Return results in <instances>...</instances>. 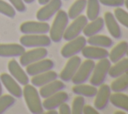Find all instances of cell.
<instances>
[{
    "label": "cell",
    "mask_w": 128,
    "mask_h": 114,
    "mask_svg": "<svg viewBox=\"0 0 128 114\" xmlns=\"http://www.w3.org/2000/svg\"><path fill=\"white\" fill-rule=\"evenodd\" d=\"M55 15V19L49 29V37L52 42L58 43L63 39V34L69 23V17L67 12L62 9H60Z\"/></svg>",
    "instance_id": "6da1fadb"
},
{
    "label": "cell",
    "mask_w": 128,
    "mask_h": 114,
    "mask_svg": "<svg viewBox=\"0 0 128 114\" xmlns=\"http://www.w3.org/2000/svg\"><path fill=\"white\" fill-rule=\"evenodd\" d=\"M22 90L29 111L32 114H42L44 112V108L42 105V101L40 99V94L37 91L36 87L33 85H29L28 83L24 85V88Z\"/></svg>",
    "instance_id": "7a4b0ae2"
},
{
    "label": "cell",
    "mask_w": 128,
    "mask_h": 114,
    "mask_svg": "<svg viewBox=\"0 0 128 114\" xmlns=\"http://www.w3.org/2000/svg\"><path fill=\"white\" fill-rule=\"evenodd\" d=\"M111 61L108 58L100 59L97 63H95L94 69L92 71V74L90 76V84L98 87L101 84H103L108 76L109 69L111 67Z\"/></svg>",
    "instance_id": "3957f363"
},
{
    "label": "cell",
    "mask_w": 128,
    "mask_h": 114,
    "mask_svg": "<svg viewBox=\"0 0 128 114\" xmlns=\"http://www.w3.org/2000/svg\"><path fill=\"white\" fill-rule=\"evenodd\" d=\"M86 45H87L86 37L79 35V36L69 40L61 48V56L64 58H70L72 56H75L78 53H80Z\"/></svg>",
    "instance_id": "277c9868"
},
{
    "label": "cell",
    "mask_w": 128,
    "mask_h": 114,
    "mask_svg": "<svg viewBox=\"0 0 128 114\" xmlns=\"http://www.w3.org/2000/svg\"><path fill=\"white\" fill-rule=\"evenodd\" d=\"M51 42L50 37L46 34H24L20 38V44L28 48L48 47Z\"/></svg>",
    "instance_id": "5b68a950"
},
{
    "label": "cell",
    "mask_w": 128,
    "mask_h": 114,
    "mask_svg": "<svg viewBox=\"0 0 128 114\" xmlns=\"http://www.w3.org/2000/svg\"><path fill=\"white\" fill-rule=\"evenodd\" d=\"M87 23H88V19L86 16L81 14L80 16L76 17L75 19H73L72 23L67 26V28L63 34V39L66 41H69V40L81 35V33Z\"/></svg>",
    "instance_id": "8992f818"
},
{
    "label": "cell",
    "mask_w": 128,
    "mask_h": 114,
    "mask_svg": "<svg viewBox=\"0 0 128 114\" xmlns=\"http://www.w3.org/2000/svg\"><path fill=\"white\" fill-rule=\"evenodd\" d=\"M95 66V61L91 59H86L85 61H82L80 66L78 67L76 73L72 77L71 81L73 84H82L88 81L90 78L92 71Z\"/></svg>",
    "instance_id": "52a82bcc"
},
{
    "label": "cell",
    "mask_w": 128,
    "mask_h": 114,
    "mask_svg": "<svg viewBox=\"0 0 128 114\" xmlns=\"http://www.w3.org/2000/svg\"><path fill=\"white\" fill-rule=\"evenodd\" d=\"M61 8H62V0H50L37 11L36 18L39 21H48Z\"/></svg>",
    "instance_id": "ba28073f"
},
{
    "label": "cell",
    "mask_w": 128,
    "mask_h": 114,
    "mask_svg": "<svg viewBox=\"0 0 128 114\" xmlns=\"http://www.w3.org/2000/svg\"><path fill=\"white\" fill-rule=\"evenodd\" d=\"M19 29L23 34H47L50 25L46 21H25L20 25Z\"/></svg>",
    "instance_id": "9c48e42d"
},
{
    "label": "cell",
    "mask_w": 128,
    "mask_h": 114,
    "mask_svg": "<svg viewBox=\"0 0 128 114\" xmlns=\"http://www.w3.org/2000/svg\"><path fill=\"white\" fill-rule=\"evenodd\" d=\"M48 56V51L46 47H36L29 51H25L20 56V65L26 67L27 65L34 63L38 60L44 59Z\"/></svg>",
    "instance_id": "30bf717a"
},
{
    "label": "cell",
    "mask_w": 128,
    "mask_h": 114,
    "mask_svg": "<svg viewBox=\"0 0 128 114\" xmlns=\"http://www.w3.org/2000/svg\"><path fill=\"white\" fill-rule=\"evenodd\" d=\"M112 94L110 85H107L105 83L101 84L99 86V88L97 89V93L95 95V100H94V107L98 110H104L109 101H110V96Z\"/></svg>",
    "instance_id": "8fae6325"
},
{
    "label": "cell",
    "mask_w": 128,
    "mask_h": 114,
    "mask_svg": "<svg viewBox=\"0 0 128 114\" xmlns=\"http://www.w3.org/2000/svg\"><path fill=\"white\" fill-rule=\"evenodd\" d=\"M81 62H82L81 58L79 56H77V55L68 58V61L66 62L64 68L60 72V75H59L60 76V79L63 82H69V81H71L72 77L76 73V71H77L78 67L80 66Z\"/></svg>",
    "instance_id": "7c38bea8"
},
{
    "label": "cell",
    "mask_w": 128,
    "mask_h": 114,
    "mask_svg": "<svg viewBox=\"0 0 128 114\" xmlns=\"http://www.w3.org/2000/svg\"><path fill=\"white\" fill-rule=\"evenodd\" d=\"M54 68V62L51 59H41L34 63H31L26 66V73L28 76H35L40 73L46 72L48 70H52Z\"/></svg>",
    "instance_id": "4fadbf2b"
},
{
    "label": "cell",
    "mask_w": 128,
    "mask_h": 114,
    "mask_svg": "<svg viewBox=\"0 0 128 114\" xmlns=\"http://www.w3.org/2000/svg\"><path fill=\"white\" fill-rule=\"evenodd\" d=\"M0 79L4 87L7 89V91L14 96L15 98H21L23 96V90L20 87L19 83L10 75L7 73H2L0 75Z\"/></svg>",
    "instance_id": "5bb4252c"
},
{
    "label": "cell",
    "mask_w": 128,
    "mask_h": 114,
    "mask_svg": "<svg viewBox=\"0 0 128 114\" xmlns=\"http://www.w3.org/2000/svg\"><path fill=\"white\" fill-rule=\"evenodd\" d=\"M8 70L10 75L20 84V85H26L29 83V77L26 71L22 68V66L16 61V60H11L8 63Z\"/></svg>",
    "instance_id": "9a60e30c"
},
{
    "label": "cell",
    "mask_w": 128,
    "mask_h": 114,
    "mask_svg": "<svg viewBox=\"0 0 128 114\" xmlns=\"http://www.w3.org/2000/svg\"><path fill=\"white\" fill-rule=\"evenodd\" d=\"M68 99H69L68 93H66L65 91L61 90V91H58L55 94L45 98L44 101L42 102V105H43V108L46 109V110L57 109L62 103L67 102Z\"/></svg>",
    "instance_id": "2e32d148"
},
{
    "label": "cell",
    "mask_w": 128,
    "mask_h": 114,
    "mask_svg": "<svg viewBox=\"0 0 128 114\" xmlns=\"http://www.w3.org/2000/svg\"><path fill=\"white\" fill-rule=\"evenodd\" d=\"M104 24L109 32V34L115 38V39H120L122 37V32H121V28L120 25L118 23V21L116 20L114 14L112 12H106L104 14Z\"/></svg>",
    "instance_id": "e0dca14e"
},
{
    "label": "cell",
    "mask_w": 128,
    "mask_h": 114,
    "mask_svg": "<svg viewBox=\"0 0 128 114\" xmlns=\"http://www.w3.org/2000/svg\"><path fill=\"white\" fill-rule=\"evenodd\" d=\"M83 57L86 59H91V60H100L103 58H108L109 52L106 50V48L102 47H97L93 45H86L82 51H81Z\"/></svg>",
    "instance_id": "ac0fdd59"
},
{
    "label": "cell",
    "mask_w": 128,
    "mask_h": 114,
    "mask_svg": "<svg viewBox=\"0 0 128 114\" xmlns=\"http://www.w3.org/2000/svg\"><path fill=\"white\" fill-rule=\"evenodd\" d=\"M66 87V85L64 84V82L62 80H53L43 86L40 87V90L38 91L39 94H40V97L42 98H47L53 94H55L56 92L58 91H61V90H64Z\"/></svg>",
    "instance_id": "d6986e66"
},
{
    "label": "cell",
    "mask_w": 128,
    "mask_h": 114,
    "mask_svg": "<svg viewBox=\"0 0 128 114\" xmlns=\"http://www.w3.org/2000/svg\"><path fill=\"white\" fill-rule=\"evenodd\" d=\"M25 52L21 44H0V57H20Z\"/></svg>",
    "instance_id": "ffe728a7"
},
{
    "label": "cell",
    "mask_w": 128,
    "mask_h": 114,
    "mask_svg": "<svg viewBox=\"0 0 128 114\" xmlns=\"http://www.w3.org/2000/svg\"><path fill=\"white\" fill-rule=\"evenodd\" d=\"M104 19L101 17H97L94 20H91L90 22H88L86 24V26L83 29V34L85 37H90L93 36L95 34L100 33L103 29H104Z\"/></svg>",
    "instance_id": "44dd1931"
},
{
    "label": "cell",
    "mask_w": 128,
    "mask_h": 114,
    "mask_svg": "<svg viewBox=\"0 0 128 114\" xmlns=\"http://www.w3.org/2000/svg\"><path fill=\"white\" fill-rule=\"evenodd\" d=\"M58 77V74L53 71V70H48L46 72H43V73H40L38 75H35V76H32V79H31V84L35 87H41L55 79H57Z\"/></svg>",
    "instance_id": "7402d4cb"
},
{
    "label": "cell",
    "mask_w": 128,
    "mask_h": 114,
    "mask_svg": "<svg viewBox=\"0 0 128 114\" xmlns=\"http://www.w3.org/2000/svg\"><path fill=\"white\" fill-rule=\"evenodd\" d=\"M127 51H128V43L126 41H121L112 48L111 52H109L108 59L111 61V63H115L120 59H122L127 54Z\"/></svg>",
    "instance_id": "603a6c76"
},
{
    "label": "cell",
    "mask_w": 128,
    "mask_h": 114,
    "mask_svg": "<svg viewBox=\"0 0 128 114\" xmlns=\"http://www.w3.org/2000/svg\"><path fill=\"white\" fill-rule=\"evenodd\" d=\"M72 92L83 97H95L97 93V87L92 84H74V86L72 87Z\"/></svg>",
    "instance_id": "cb8c5ba5"
},
{
    "label": "cell",
    "mask_w": 128,
    "mask_h": 114,
    "mask_svg": "<svg viewBox=\"0 0 128 114\" xmlns=\"http://www.w3.org/2000/svg\"><path fill=\"white\" fill-rule=\"evenodd\" d=\"M87 42L89 45L102 47V48H106V49L112 47V45H113L112 38H110L106 35H99V34H95L93 36L88 37Z\"/></svg>",
    "instance_id": "d4e9b609"
},
{
    "label": "cell",
    "mask_w": 128,
    "mask_h": 114,
    "mask_svg": "<svg viewBox=\"0 0 128 114\" xmlns=\"http://www.w3.org/2000/svg\"><path fill=\"white\" fill-rule=\"evenodd\" d=\"M126 72H128V58L123 57L119 61L115 62L113 66L111 65L109 72H108V75L111 78H116V77H118V76H120Z\"/></svg>",
    "instance_id": "484cf974"
},
{
    "label": "cell",
    "mask_w": 128,
    "mask_h": 114,
    "mask_svg": "<svg viewBox=\"0 0 128 114\" xmlns=\"http://www.w3.org/2000/svg\"><path fill=\"white\" fill-rule=\"evenodd\" d=\"M113 106L128 112V95L122 92H114L110 96V101Z\"/></svg>",
    "instance_id": "4316f807"
},
{
    "label": "cell",
    "mask_w": 128,
    "mask_h": 114,
    "mask_svg": "<svg viewBox=\"0 0 128 114\" xmlns=\"http://www.w3.org/2000/svg\"><path fill=\"white\" fill-rule=\"evenodd\" d=\"M115 80L110 84L112 92H123L128 89V72L114 78Z\"/></svg>",
    "instance_id": "83f0119b"
},
{
    "label": "cell",
    "mask_w": 128,
    "mask_h": 114,
    "mask_svg": "<svg viewBox=\"0 0 128 114\" xmlns=\"http://www.w3.org/2000/svg\"><path fill=\"white\" fill-rule=\"evenodd\" d=\"M86 4H87V0H76L69 7V10L67 12L69 19L73 20L76 17L80 16L83 13V11L86 9Z\"/></svg>",
    "instance_id": "f1b7e54d"
},
{
    "label": "cell",
    "mask_w": 128,
    "mask_h": 114,
    "mask_svg": "<svg viewBox=\"0 0 128 114\" xmlns=\"http://www.w3.org/2000/svg\"><path fill=\"white\" fill-rule=\"evenodd\" d=\"M100 14L99 0H87L86 4V17L89 21L96 19Z\"/></svg>",
    "instance_id": "f546056e"
},
{
    "label": "cell",
    "mask_w": 128,
    "mask_h": 114,
    "mask_svg": "<svg viewBox=\"0 0 128 114\" xmlns=\"http://www.w3.org/2000/svg\"><path fill=\"white\" fill-rule=\"evenodd\" d=\"M15 97L10 95H1L0 96V114L5 113L9 108H11L15 104Z\"/></svg>",
    "instance_id": "4dcf8cb0"
},
{
    "label": "cell",
    "mask_w": 128,
    "mask_h": 114,
    "mask_svg": "<svg viewBox=\"0 0 128 114\" xmlns=\"http://www.w3.org/2000/svg\"><path fill=\"white\" fill-rule=\"evenodd\" d=\"M84 106H85V98L81 95H77L72 101L71 113L72 114H82Z\"/></svg>",
    "instance_id": "1f68e13d"
},
{
    "label": "cell",
    "mask_w": 128,
    "mask_h": 114,
    "mask_svg": "<svg viewBox=\"0 0 128 114\" xmlns=\"http://www.w3.org/2000/svg\"><path fill=\"white\" fill-rule=\"evenodd\" d=\"M113 14L116 20L118 21V23H120L121 25H123L128 29V12L122 9L121 7H116Z\"/></svg>",
    "instance_id": "d6a6232c"
},
{
    "label": "cell",
    "mask_w": 128,
    "mask_h": 114,
    "mask_svg": "<svg viewBox=\"0 0 128 114\" xmlns=\"http://www.w3.org/2000/svg\"><path fill=\"white\" fill-rule=\"evenodd\" d=\"M0 14L6 17H9V18H14L16 15V10L11 4L3 0H0Z\"/></svg>",
    "instance_id": "836d02e7"
},
{
    "label": "cell",
    "mask_w": 128,
    "mask_h": 114,
    "mask_svg": "<svg viewBox=\"0 0 128 114\" xmlns=\"http://www.w3.org/2000/svg\"><path fill=\"white\" fill-rule=\"evenodd\" d=\"M10 4L14 7V9L20 13H23L26 11V5L23 0H8Z\"/></svg>",
    "instance_id": "e575fe53"
},
{
    "label": "cell",
    "mask_w": 128,
    "mask_h": 114,
    "mask_svg": "<svg viewBox=\"0 0 128 114\" xmlns=\"http://www.w3.org/2000/svg\"><path fill=\"white\" fill-rule=\"evenodd\" d=\"M100 4L108 7H122L124 5V0H99Z\"/></svg>",
    "instance_id": "d590c367"
},
{
    "label": "cell",
    "mask_w": 128,
    "mask_h": 114,
    "mask_svg": "<svg viewBox=\"0 0 128 114\" xmlns=\"http://www.w3.org/2000/svg\"><path fill=\"white\" fill-rule=\"evenodd\" d=\"M58 113L59 114H71V107L67 104V102L62 103L59 107H58Z\"/></svg>",
    "instance_id": "8d00e7d4"
},
{
    "label": "cell",
    "mask_w": 128,
    "mask_h": 114,
    "mask_svg": "<svg viewBox=\"0 0 128 114\" xmlns=\"http://www.w3.org/2000/svg\"><path fill=\"white\" fill-rule=\"evenodd\" d=\"M83 113L84 114H99V111L91 105H85L83 108Z\"/></svg>",
    "instance_id": "74e56055"
},
{
    "label": "cell",
    "mask_w": 128,
    "mask_h": 114,
    "mask_svg": "<svg viewBox=\"0 0 128 114\" xmlns=\"http://www.w3.org/2000/svg\"><path fill=\"white\" fill-rule=\"evenodd\" d=\"M46 114H58V111L56 109H49V110H47Z\"/></svg>",
    "instance_id": "f35d334b"
},
{
    "label": "cell",
    "mask_w": 128,
    "mask_h": 114,
    "mask_svg": "<svg viewBox=\"0 0 128 114\" xmlns=\"http://www.w3.org/2000/svg\"><path fill=\"white\" fill-rule=\"evenodd\" d=\"M50 0H38V3L40 4V5H44V4H46L47 2H49Z\"/></svg>",
    "instance_id": "ab89813d"
},
{
    "label": "cell",
    "mask_w": 128,
    "mask_h": 114,
    "mask_svg": "<svg viewBox=\"0 0 128 114\" xmlns=\"http://www.w3.org/2000/svg\"><path fill=\"white\" fill-rule=\"evenodd\" d=\"M127 112L126 111H124V110H117V111H115V114H126Z\"/></svg>",
    "instance_id": "60d3db41"
},
{
    "label": "cell",
    "mask_w": 128,
    "mask_h": 114,
    "mask_svg": "<svg viewBox=\"0 0 128 114\" xmlns=\"http://www.w3.org/2000/svg\"><path fill=\"white\" fill-rule=\"evenodd\" d=\"M3 94V89H2V82H1V79H0V96Z\"/></svg>",
    "instance_id": "b9f144b4"
},
{
    "label": "cell",
    "mask_w": 128,
    "mask_h": 114,
    "mask_svg": "<svg viewBox=\"0 0 128 114\" xmlns=\"http://www.w3.org/2000/svg\"><path fill=\"white\" fill-rule=\"evenodd\" d=\"M25 3H27V4H31V3H33L35 0H23Z\"/></svg>",
    "instance_id": "7bdbcfd3"
},
{
    "label": "cell",
    "mask_w": 128,
    "mask_h": 114,
    "mask_svg": "<svg viewBox=\"0 0 128 114\" xmlns=\"http://www.w3.org/2000/svg\"><path fill=\"white\" fill-rule=\"evenodd\" d=\"M124 5L126 6V8H127V10H128V0H124Z\"/></svg>",
    "instance_id": "ee69618b"
},
{
    "label": "cell",
    "mask_w": 128,
    "mask_h": 114,
    "mask_svg": "<svg viewBox=\"0 0 128 114\" xmlns=\"http://www.w3.org/2000/svg\"><path fill=\"white\" fill-rule=\"evenodd\" d=\"M127 55H128V51H127Z\"/></svg>",
    "instance_id": "f6af8a7d"
}]
</instances>
